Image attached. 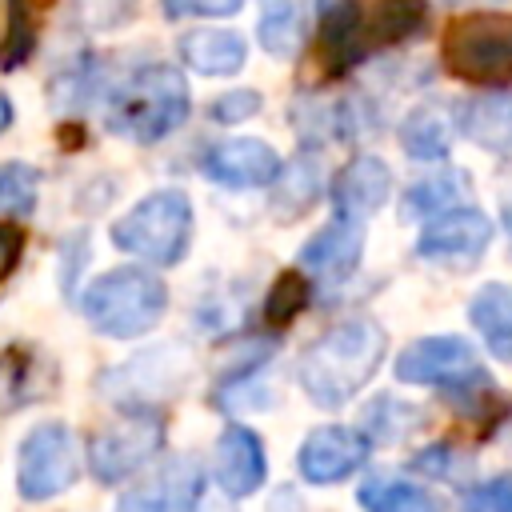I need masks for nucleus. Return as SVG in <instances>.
<instances>
[{"mask_svg":"<svg viewBox=\"0 0 512 512\" xmlns=\"http://www.w3.org/2000/svg\"><path fill=\"white\" fill-rule=\"evenodd\" d=\"M424 32V0H336L320 16L316 64L328 76L348 72L388 44Z\"/></svg>","mask_w":512,"mask_h":512,"instance_id":"f257e3e1","label":"nucleus"},{"mask_svg":"<svg viewBox=\"0 0 512 512\" xmlns=\"http://www.w3.org/2000/svg\"><path fill=\"white\" fill-rule=\"evenodd\" d=\"M384 348H388V336L372 316H348L300 352V364H296L300 388L316 404L340 408L376 376Z\"/></svg>","mask_w":512,"mask_h":512,"instance_id":"f03ea898","label":"nucleus"},{"mask_svg":"<svg viewBox=\"0 0 512 512\" xmlns=\"http://www.w3.org/2000/svg\"><path fill=\"white\" fill-rule=\"evenodd\" d=\"M188 84L172 64L136 68L108 104V128L136 144H156L188 120Z\"/></svg>","mask_w":512,"mask_h":512,"instance_id":"7ed1b4c3","label":"nucleus"},{"mask_svg":"<svg viewBox=\"0 0 512 512\" xmlns=\"http://www.w3.org/2000/svg\"><path fill=\"white\" fill-rule=\"evenodd\" d=\"M164 308H168V288L156 272L144 268H112L96 276L80 296L84 320L112 340H132L152 332Z\"/></svg>","mask_w":512,"mask_h":512,"instance_id":"20e7f679","label":"nucleus"},{"mask_svg":"<svg viewBox=\"0 0 512 512\" xmlns=\"http://www.w3.org/2000/svg\"><path fill=\"white\" fill-rule=\"evenodd\" d=\"M112 244L120 252L160 264V268L184 260V252L192 244V200L180 188L148 192L112 224Z\"/></svg>","mask_w":512,"mask_h":512,"instance_id":"39448f33","label":"nucleus"},{"mask_svg":"<svg viewBox=\"0 0 512 512\" xmlns=\"http://www.w3.org/2000/svg\"><path fill=\"white\" fill-rule=\"evenodd\" d=\"M440 60L456 80L508 84L512 80V12H468L448 20Z\"/></svg>","mask_w":512,"mask_h":512,"instance_id":"423d86ee","label":"nucleus"},{"mask_svg":"<svg viewBox=\"0 0 512 512\" xmlns=\"http://www.w3.org/2000/svg\"><path fill=\"white\" fill-rule=\"evenodd\" d=\"M80 476V452H76V436L68 424L48 420L36 424L20 448H16V492L28 504L52 500L64 488H72Z\"/></svg>","mask_w":512,"mask_h":512,"instance_id":"0eeeda50","label":"nucleus"},{"mask_svg":"<svg viewBox=\"0 0 512 512\" xmlns=\"http://www.w3.org/2000/svg\"><path fill=\"white\" fill-rule=\"evenodd\" d=\"M480 356L464 336H424L396 356V380L420 388H464L480 380Z\"/></svg>","mask_w":512,"mask_h":512,"instance_id":"6e6552de","label":"nucleus"},{"mask_svg":"<svg viewBox=\"0 0 512 512\" xmlns=\"http://www.w3.org/2000/svg\"><path fill=\"white\" fill-rule=\"evenodd\" d=\"M164 444V428L156 416H128L88 440V468L100 484H120L136 468H144Z\"/></svg>","mask_w":512,"mask_h":512,"instance_id":"1a4fd4ad","label":"nucleus"},{"mask_svg":"<svg viewBox=\"0 0 512 512\" xmlns=\"http://www.w3.org/2000/svg\"><path fill=\"white\" fill-rule=\"evenodd\" d=\"M492 240V220L476 208H444L436 220L424 224L416 252L424 260H440V264H468L476 256H484Z\"/></svg>","mask_w":512,"mask_h":512,"instance_id":"9d476101","label":"nucleus"},{"mask_svg":"<svg viewBox=\"0 0 512 512\" xmlns=\"http://www.w3.org/2000/svg\"><path fill=\"white\" fill-rule=\"evenodd\" d=\"M364 460H368V436L356 428L328 424V428L308 432V440L300 444L296 468L308 484H336V480L352 476Z\"/></svg>","mask_w":512,"mask_h":512,"instance_id":"9b49d317","label":"nucleus"},{"mask_svg":"<svg viewBox=\"0 0 512 512\" xmlns=\"http://www.w3.org/2000/svg\"><path fill=\"white\" fill-rule=\"evenodd\" d=\"M204 172L224 188H260V184H272L280 176V156L264 140H248V136L224 140V144L208 148Z\"/></svg>","mask_w":512,"mask_h":512,"instance_id":"f8f14e48","label":"nucleus"},{"mask_svg":"<svg viewBox=\"0 0 512 512\" xmlns=\"http://www.w3.org/2000/svg\"><path fill=\"white\" fill-rule=\"evenodd\" d=\"M196 496H200V468L176 456L160 472H152L144 484L128 488L116 512H188Z\"/></svg>","mask_w":512,"mask_h":512,"instance_id":"ddd939ff","label":"nucleus"},{"mask_svg":"<svg viewBox=\"0 0 512 512\" xmlns=\"http://www.w3.org/2000/svg\"><path fill=\"white\" fill-rule=\"evenodd\" d=\"M268 476V460H264V444L256 432L228 424L216 440V480L232 500L252 496Z\"/></svg>","mask_w":512,"mask_h":512,"instance_id":"4468645a","label":"nucleus"},{"mask_svg":"<svg viewBox=\"0 0 512 512\" xmlns=\"http://www.w3.org/2000/svg\"><path fill=\"white\" fill-rule=\"evenodd\" d=\"M364 252V228L352 216H336L328 220L304 248H300V264L320 276V280H344Z\"/></svg>","mask_w":512,"mask_h":512,"instance_id":"2eb2a0df","label":"nucleus"},{"mask_svg":"<svg viewBox=\"0 0 512 512\" xmlns=\"http://www.w3.org/2000/svg\"><path fill=\"white\" fill-rule=\"evenodd\" d=\"M392 188V172L380 156H356L348 160L336 180H332V204L340 208V216H352V220H364L372 216L384 196Z\"/></svg>","mask_w":512,"mask_h":512,"instance_id":"dca6fc26","label":"nucleus"},{"mask_svg":"<svg viewBox=\"0 0 512 512\" xmlns=\"http://www.w3.org/2000/svg\"><path fill=\"white\" fill-rule=\"evenodd\" d=\"M180 60L200 76H232L248 60V44L232 28H192L180 36Z\"/></svg>","mask_w":512,"mask_h":512,"instance_id":"f3484780","label":"nucleus"},{"mask_svg":"<svg viewBox=\"0 0 512 512\" xmlns=\"http://www.w3.org/2000/svg\"><path fill=\"white\" fill-rule=\"evenodd\" d=\"M456 124L480 148L512 156V92H492V96L464 100L460 112H456Z\"/></svg>","mask_w":512,"mask_h":512,"instance_id":"a211bd4d","label":"nucleus"},{"mask_svg":"<svg viewBox=\"0 0 512 512\" xmlns=\"http://www.w3.org/2000/svg\"><path fill=\"white\" fill-rule=\"evenodd\" d=\"M468 320L488 352L512 364V284H484L468 304Z\"/></svg>","mask_w":512,"mask_h":512,"instance_id":"6ab92c4d","label":"nucleus"},{"mask_svg":"<svg viewBox=\"0 0 512 512\" xmlns=\"http://www.w3.org/2000/svg\"><path fill=\"white\" fill-rule=\"evenodd\" d=\"M256 36L272 56H292L300 44V0H260Z\"/></svg>","mask_w":512,"mask_h":512,"instance_id":"aec40b11","label":"nucleus"},{"mask_svg":"<svg viewBox=\"0 0 512 512\" xmlns=\"http://www.w3.org/2000/svg\"><path fill=\"white\" fill-rule=\"evenodd\" d=\"M316 192H320V164L312 156H296L288 164L280 188H276V200H272L276 204V216L280 220H296L300 212H308V204L316 200Z\"/></svg>","mask_w":512,"mask_h":512,"instance_id":"412c9836","label":"nucleus"},{"mask_svg":"<svg viewBox=\"0 0 512 512\" xmlns=\"http://www.w3.org/2000/svg\"><path fill=\"white\" fill-rule=\"evenodd\" d=\"M360 504L368 512H436V500L404 480H368L360 488Z\"/></svg>","mask_w":512,"mask_h":512,"instance_id":"4be33fe9","label":"nucleus"},{"mask_svg":"<svg viewBox=\"0 0 512 512\" xmlns=\"http://www.w3.org/2000/svg\"><path fill=\"white\" fill-rule=\"evenodd\" d=\"M400 140H404V152L416 156V160H440V156H448V124L432 108H416L404 120Z\"/></svg>","mask_w":512,"mask_h":512,"instance_id":"5701e85b","label":"nucleus"},{"mask_svg":"<svg viewBox=\"0 0 512 512\" xmlns=\"http://www.w3.org/2000/svg\"><path fill=\"white\" fill-rule=\"evenodd\" d=\"M40 200V172L24 160L0 164V216H28Z\"/></svg>","mask_w":512,"mask_h":512,"instance_id":"b1692460","label":"nucleus"},{"mask_svg":"<svg viewBox=\"0 0 512 512\" xmlns=\"http://www.w3.org/2000/svg\"><path fill=\"white\" fill-rule=\"evenodd\" d=\"M308 296H312V284H308L304 272H296V268H292V272H280L276 284H272L268 296H264V320H268V328L292 324V320L304 312Z\"/></svg>","mask_w":512,"mask_h":512,"instance_id":"393cba45","label":"nucleus"},{"mask_svg":"<svg viewBox=\"0 0 512 512\" xmlns=\"http://www.w3.org/2000/svg\"><path fill=\"white\" fill-rule=\"evenodd\" d=\"M36 36L28 24V0H0V68H16L28 60Z\"/></svg>","mask_w":512,"mask_h":512,"instance_id":"a878e982","label":"nucleus"},{"mask_svg":"<svg viewBox=\"0 0 512 512\" xmlns=\"http://www.w3.org/2000/svg\"><path fill=\"white\" fill-rule=\"evenodd\" d=\"M464 196V180L452 176H428L420 184H412L404 192V216H428V212H444Z\"/></svg>","mask_w":512,"mask_h":512,"instance_id":"bb28decb","label":"nucleus"},{"mask_svg":"<svg viewBox=\"0 0 512 512\" xmlns=\"http://www.w3.org/2000/svg\"><path fill=\"white\" fill-rule=\"evenodd\" d=\"M464 512H512V476H492L464 496Z\"/></svg>","mask_w":512,"mask_h":512,"instance_id":"cd10ccee","label":"nucleus"},{"mask_svg":"<svg viewBox=\"0 0 512 512\" xmlns=\"http://www.w3.org/2000/svg\"><path fill=\"white\" fill-rule=\"evenodd\" d=\"M252 112H260V92H252V88H232V92H224L208 104V116L220 120V124H240Z\"/></svg>","mask_w":512,"mask_h":512,"instance_id":"c85d7f7f","label":"nucleus"},{"mask_svg":"<svg viewBox=\"0 0 512 512\" xmlns=\"http://www.w3.org/2000/svg\"><path fill=\"white\" fill-rule=\"evenodd\" d=\"M160 4L168 20H180V16H232L240 12L244 0H160Z\"/></svg>","mask_w":512,"mask_h":512,"instance_id":"c756f323","label":"nucleus"},{"mask_svg":"<svg viewBox=\"0 0 512 512\" xmlns=\"http://www.w3.org/2000/svg\"><path fill=\"white\" fill-rule=\"evenodd\" d=\"M16 260H20V232L12 224H0V280L16 268Z\"/></svg>","mask_w":512,"mask_h":512,"instance_id":"7c9ffc66","label":"nucleus"},{"mask_svg":"<svg viewBox=\"0 0 512 512\" xmlns=\"http://www.w3.org/2000/svg\"><path fill=\"white\" fill-rule=\"evenodd\" d=\"M12 120H16V108H12V100L0 92V132H8V128H12Z\"/></svg>","mask_w":512,"mask_h":512,"instance_id":"2f4dec72","label":"nucleus"},{"mask_svg":"<svg viewBox=\"0 0 512 512\" xmlns=\"http://www.w3.org/2000/svg\"><path fill=\"white\" fill-rule=\"evenodd\" d=\"M504 220H508V232H512V204L504 208Z\"/></svg>","mask_w":512,"mask_h":512,"instance_id":"473e14b6","label":"nucleus"},{"mask_svg":"<svg viewBox=\"0 0 512 512\" xmlns=\"http://www.w3.org/2000/svg\"><path fill=\"white\" fill-rule=\"evenodd\" d=\"M444 4H456V0H444Z\"/></svg>","mask_w":512,"mask_h":512,"instance_id":"72a5a7b5","label":"nucleus"}]
</instances>
